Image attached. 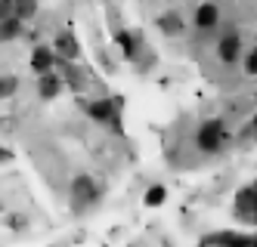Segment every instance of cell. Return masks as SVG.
Segmentation results:
<instances>
[{
    "mask_svg": "<svg viewBox=\"0 0 257 247\" xmlns=\"http://www.w3.org/2000/svg\"><path fill=\"white\" fill-rule=\"evenodd\" d=\"M16 90H19V78L16 74H0V99L16 96Z\"/></svg>",
    "mask_w": 257,
    "mask_h": 247,
    "instance_id": "17",
    "label": "cell"
},
{
    "mask_svg": "<svg viewBox=\"0 0 257 247\" xmlns=\"http://www.w3.org/2000/svg\"><path fill=\"white\" fill-rule=\"evenodd\" d=\"M115 44L121 47V56H124L127 62H137L140 56L146 53V50H143V37H140L137 31H131V28H121V31L115 34Z\"/></svg>",
    "mask_w": 257,
    "mask_h": 247,
    "instance_id": "7",
    "label": "cell"
},
{
    "mask_svg": "<svg viewBox=\"0 0 257 247\" xmlns=\"http://www.w3.org/2000/svg\"><path fill=\"white\" fill-rule=\"evenodd\" d=\"M10 161H13V151L0 145V164H10Z\"/></svg>",
    "mask_w": 257,
    "mask_h": 247,
    "instance_id": "21",
    "label": "cell"
},
{
    "mask_svg": "<svg viewBox=\"0 0 257 247\" xmlns=\"http://www.w3.org/2000/svg\"><path fill=\"white\" fill-rule=\"evenodd\" d=\"M242 34H238L235 25H229L223 34H220V41H217V59L223 62V65H235L238 62V56H242Z\"/></svg>",
    "mask_w": 257,
    "mask_h": 247,
    "instance_id": "4",
    "label": "cell"
},
{
    "mask_svg": "<svg viewBox=\"0 0 257 247\" xmlns=\"http://www.w3.org/2000/svg\"><path fill=\"white\" fill-rule=\"evenodd\" d=\"M62 87H65V81L59 78V71L50 68V71H44L41 78H38V96H41L44 102H53V99L62 93Z\"/></svg>",
    "mask_w": 257,
    "mask_h": 247,
    "instance_id": "10",
    "label": "cell"
},
{
    "mask_svg": "<svg viewBox=\"0 0 257 247\" xmlns=\"http://www.w3.org/2000/svg\"><path fill=\"white\" fill-rule=\"evenodd\" d=\"M0 216H4V198H0Z\"/></svg>",
    "mask_w": 257,
    "mask_h": 247,
    "instance_id": "22",
    "label": "cell"
},
{
    "mask_svg": "<svg viewBox=\"0 0 257 247\" xmlns=\"http://www.w3.org/2000/svg\"><path fill=\"white\" fill-rule=\"evenodd\" d=\"M238 59H242V68H245L248 78H257V50H254V47H251V50H242V56H238Z\"/></svg>",
    "mask_w": 257,
    "mask_h": 247,
    "instance_id": "18",
    "label": "cell"
},
{
    "mask_svg": "<svg viewBox=\"0 0 257 247\" xmlns=\"http://www.w3.org/2000/svg\"><path fill=\"white\" fill-rule=\"evenodd\" d=\"M121 111H124V96L87 99V102H84V115H87L90 121L108 127L112 133H124V127H121Z\"/></svg>",
    "mask_w": 257,
    "mask_h": 247,
    "instance_id": "1",
    "label": "cell"
},
{
    "mask_svg": "<svg viewBox=\"0 0 257 247\" xmlns=\"http://www.w3.org/2000/svg\"><path fill=\"white\" fill-rule=\"evenodd\" d=\"M53 59H56V56H53V50H50V47H34V50H31L28 65H31V71H34V74H44V71H50V68H53Z\"/></svg>",
    "mask_w": 257,
    "mask_h": 247,
    "instance_id": "13",
    "label": "cell"
},
{
    "mask_svg": "<svg viewBox=\"0 0 257 247\" xmlns=\"http://www.w3.org/2000/svg\"><path fill=\"white\" fill-rule=\"evenodd\" d=\"M22 34H25V22L19 16L0 19V44H10V41H16V37H22Z\"/></svg>",
    "mask_w": 257,
    "mask_h": 247,
    "instance_id": "12",
    "label": "cell"
},
{
    "mask_svg": "<svg viewBox=\"0 0 257 247\" xmlns=\"http://www.w3.org/2000/svg\"><path fill=\"white\" fill-rule=\"evenodd\" d=\"M13 16H19L22 22L38 16V0H13Z\"/></svg>",
    "mask_w": 257,
    "mask_h": 247,
    "instance_id": "16",
    "label": "cell"
},
{
    "mask_svg": "<svg viewBox=\"0 0 257 247\" xmlns=\"http://www.w3.org/2000/svg\"><path fill=\"white\" fill-rule=\"evenodd\" d=\"M229 130H226V121L223 118H208L198 124V133H195V145L198 151H205V155H217V151H223L229 145Z\"/></svg>",
    "mask_w": 257,
    "mask_h": 247,
    "instance_id": "2",
    "label": "cell"
},
{
    "mask_svg": "<svg viewBox=\"0 0 257 247\" xmlns=\"http://www.w3.org/2000/svg\"><path fill=\"white\" fill-rule=\"evenodd\" d=\"M7 225H10L13 232H25L28 225H31V219L25 213H13V216H7Z\"/></svg>",
    "mask_w": 257,
    "mask_h": 247,
    "instance_id": "19",
    "label": "cell"
},
{
    "mask_svg": "<svg viewBox=\"0 0 257 247\" xmlns=\"http://www.w3.org/2000/svg\"><path fill=\"white\" fill-rule=\"evenodd\" d=\"M13 16V0H0V19Z\"/></svg>",
    "mask_w": 257,
    "mask_h": 247,
    "instance_id": "20",
    "label": "cell"
},
{
    "mask_svg": "<svg viewBox=\"0 0 257 247\" xmlns=\"http://www.w3.org/2000/svg\"><path fill=\"white\" fill-rule=\"evenodd\" d=\"M62 71H65V78H62V81H65V84H68L71 90H75V96H78V93H84V90H87V78H84V71L71 68V65H65Z\"/></svg>",
    "mask_w": 257,
    "mask_h": 247,
    "instance_id": "15",
    "label": "cell"
},
{
    "mask_svg": "<svg viewBox=\"0 0 257 247\" xmlns=\"http://www.w3.org/2000/svg\"><path fill=\"white\" fill-rule=\"evenodd\" d=\"M192 22L201 34H208L220 25V7L214 4V0H205V4H198L195 7V16H192Z\"/></svg>",
    "mask_w": 257,
    "mask_h": 247,
    "instance_id": "8",
    "label": "cell"
},
{
    "mask_svg": "<svg viewBox=\"0 0 257 247\" xmlns=\"http://www.w3.org/2000/svg\"><path fill=\"white\" fill-rule=\"evenodd\" d=\"M164 201H168V188H164L161 182H155V185L146 188V195H143V204L146 207H161Z\"/></svg>",
    "mask_w": 257,
    "mask_h": 247,
    "instance_id": "14",
    "label": "cell"
},
{
    "mask_svg": "<svg viewBox=\"0 0 257 247\" xmlns=\"http://www.w3.org/2000/svg\"><path fill=\"white\" fill-rule=\"evenodd\" d=\"M53 56H59V59H65V62H75L78 56H81V44H78V34L75 31H59L56 37H53Z\"/></svg>",
    "mask_w": 257,
    "mask_h": 247,
    "instance_id": "6",
    "label": "cell"
},
{
    "mask_svg": "<svg viewBox=\"0 0 257 247\" xmlns=\"http://www.w3.org/2000/svg\"><path fill=\"white\" fill-rule=\"evenodd\" d=\"M201 244H238V247H248L254 244L251 235H238V232H211V235H201Z\"/></svg>",
    "mask_w": 257,
    "mask_h": 247,
    "instance_id": "11",
    "label": "cell"
},
{
    "mask_svg": "<svg viewBox=\"0 0 257 247\" xmlns=\"http://www.w3.org/2000/svg\"><path fill=\"white\" fill-rule=\"evenodd\" d=\"M235 216L242 219V222H251L254 225V219H257V185L254 182H248V185H242L235 192Z\"/></svg>",
    "mask_w": 257,
    "mask_h": 247,
    "instance_id": "5",
    "label": "cell"
},
{
    "mask_svg": "<svg viewBox=\"0 0 257 247\" xmlns=\"http://www.w3.org/2000/svg\"><path fill=\"white\" fill-rule=\"evenodd\" d=\"M155 28H158L164 37H183V34H186V19H183L177 10H164V13L155 19Z\"/></svg>",
    "mask_w": 257,
    "mask_h": 247,
    "instance_id": "9",
    "label": "cell"
},
{
    "mask_svg": "<svg viewBox=\"0 0 257 247\" xmlns=\"http://www.w3.org/2000/svg\"><path fill=\"white\" fill-rule=\"evenodd\" d=\"M99 198H102V188H99V182L90 176V173H78L75 179H71V201H75L78 210L93 207Z\"/></svg>",
    "mask_w": 257,
    "mask_h": 247,
    "instance_id": "3",
    "label": "cell"
}]
</instances>
